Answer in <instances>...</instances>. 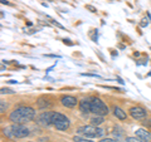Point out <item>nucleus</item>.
Wrapping results in <instances>:
<instances>
[{
    "label": "nucleus",
    "mask_w": 151,
    "mask_h": 142,
    "mask_svg": "<svg viewBox=\"0 0 151 142\" xmlns=\"http://www.w3.org/2000/svg\"><path fill=\"white\" fill-rule=\"evenodd\" d=\"M144 125H145L146 127H151V120H147L146 122H144Z\"/></svg>",
    "instance_id": "20"
},
{
    "label": "nucleus",
    "mask_w": 151,
    "mask_h": 142,
    "mask_svg": "<svg viewBox=\"0 0 151 142\" xmlns=\"http://www.w3.org/2000/svg\"><path fill=\"white\" fill-rule=\"evenodd\" d=\"M130 115L134 120H144L147 116V112L142 107H132L130 110Z\"/></svg>",
    "instance_id": "6"
},
{
    "label": "nucleus",
    "mask_w": 151,
    "mask_h": 142,
    "mask_svg": "<svg viewBox=\"0 0 151 142\" xmlns=\"http://www.w3.org/2000/svg\"><path fill=\"white\" fill-rule=\"evenodd\" d=\"M78 133L82 135L84 137H88V138H96V137H102L105 131L97 126H83L78 128Z\"/></svg>",
    "instance_id": "4"
},
{
    "label": "nucleus",
    "mask_w": 151,
    "mask_h": 142,
    "mask_svg": "<svg viewBox=\"0 0 151 142\" xmlns=\"http://www.w3.org/2000/svg\"><path fill=\"white\" fill-rule=\"evenodd\" d=\"M0 106H1V107H0V112L4 113V112H5V110H6V103L4 101H1V102H0Z\"/></svg>",
    "instance_id": "17"
},
{
    "label": "nucleus",
    "mask_w": 151,
    "mask_h": 142,
    "mask_svg": "<svg viewBox=\"0 0 151 142\" xmlns=\"http://www.w3.org/2000/svg\"><path fill=\"white\" fill-rule=\"evenodd\" d=\"M60 103L64 106V107H68V108H73L77 106L78 101L76 99V97L73 96H64L62 97V99H60Z\"/></svg>",
    "instance_id": "7"
},
{
    "label": "nucleus",
    "mask_w": 151,
    "mask_h": 142,
    "mask_svg": "<svg viewBox=\"0 0 151 142\" xmlns=\"http://www.w3.org/2000/svg\"><path fill=\"white\" fill-rule=\"evenodd\" d=\"M100 142H117V141L112 140V138H103V140H101Z\"/></svg>",
    "instance_id": "19"
},
{
    "label": "nucleus",
    "mask_w": 151,
    "mask_h": 142,
    "mask_svg": "<svg viewBox=\"0 0 151 142\" xmlns=\"http://www.w3.org/2000/svg\"><path fill=\"white\" fill-rule=\"evenodd\" d=\"M126 142H146V141H144V140H141V138H139V137H127L126 138Z\"/></svg>",
    "instance_id": "16"
},
{
    "label": "nucleus",
    "mask_w": 151,
    "mask_h": 142,
    "mask_svg": "<svg viewBox=\"0 0 151 142\" xmlns=\"http://www.w3.org/2000/svg\"><path fill=\"white\" fill-rule=\"evenodd\" d=\"M113 115H115L119 120H121V121H124V120H126L127 118V115H126V112L124 111V110H121L120 107H115L113 108Z\"/></svg>",
    "instance_id": "11"
},
{
    "label": "nucleus",
    "mask_w": 151,
    "mask_h": 142,
    "mask_svg": "<svg viewBox=\"0 0 151 142\" xmlns=\"http://www.w3.org/2000/svg\"><path fill=\"white\" fill-rule=\"evenodd\" d=\"M117 80H119V82H120V83H121V84H122V83H124V80H122V79H121V78H117Z\"/></svg>",
    "instance_id": "24"
},
{
    "label": "nucleus",
    "mask_w": 151,
    "mask_h": 142,
    "mask_svg": "<svg viewBox=\"0 0 151 142\" xmlns=\"http://www.w3.org/2000/svg\"><path fill=\"white\" fill-rule=\"evenodd\" d=\"M89 101H91V112L94 113L96 116H105L108 113V107L106 106L105 102L101 101L100 98L91 97Z\"/></svg>",
    "instance_id": "3"
},
{
    "label": "nucleus",
    "mask_w": 151,
    "mask_h": 142,
    "mask_svg": "<svg viewBox=\"0 0 151 142\" xmlns=\"http://www.w3.org/2000/svg\"><path fill=\"white\" fill-rule=\"evenodd\" d=\"M101 123H103V116H94L91 118V125L100 126Z\"/></svg>",
    "instance_id": "14"
},
{
    "label": "nucleus",
    "mask_w": 151,
    "mask_h": 142,
    "mask_svg": "<svg viewBox=\"0 0 151 142\" xmlns=\"http://www.w3.org/2000/svg\"><path fill=\"white\" fill-rule=\"evenodd\" d=\"M4 133L8 137H14V138H24V137L29 136V130L24 127L23 125L14 123L12 127H6L4 128Z\"/></svg>",
    "instance_id": "2"
},
{
    "label": "nucleus",
    "mask_w": 151,
    "mask_h": 142,
    "mask_svg": "<svg viewBox=\"0 0 151 142\" xmlns=\"http://www.w3.org/2000/svg\"><path fill=\"white\" fill-rule=\"evenodd\" d=\"M73 141L74 142H93V141L87 140L86 137H81V136H74L73 137Z\"/></svg>",
    "instance_id": "15"
},
{
    "label": "nucleus",
    "mask_w": 151,
    "mask_h": 142,
    "mask_svg": "<svg viewBox=\"0 0 151 142\" xmlns=\"http://www.w3.org/2000/svg\"><path fill=\"white\" fill-rule=\"evenodd\" d=\"M37 106L39 108H48L50 107V102L48 101V99H44V98H39L37 101Z\"/></svg>",
    "instance_id": "12"
},
{
    "label": "nucleus",
    "mask_w": 151,
    "mask_h": 142,
    "mask_svg": "<svg viewBox=\"0 0 151 142\" xmlns=\"http://www.w3.org/2000/svg\"><path fill=\"white\" fill-rule=\"evenodd\" d=\"M65 120H68V118L64 115H62V113L53 112V116H52V125L55 126L57 123H59V122H62V121H65Z\"/></svg>",
    "instance_id": "10"
},
{
    "label": "nucleus",
    "mask_w": 151,
    "mask_h": 142,
    "mask_svg": "<svg viewBox=\"0 0 151 142\" xmlns=\"http://www.w3.org/2000/svg\"><path fill=\"white\" fill-rule=\"evenodd\" d=\"M147 25V22H146V19H142V22H141V27H146Z\"/></svg>",
    "instance_id": "21"
},
{
    "label": "nucleus",
    "mask_w": 151,
    "mask_h": 142,
    "mask_svg": "<svg viewBox=\"0 0 151 142\" xmlns=\"http://www.w3.org/2000/svg\"><path fill=\"white\" fill-rule=\"evenodd\" d=\"M1 4H6V5H9V3L6 1V0H1Z\"/></svg>",
    "instance_id": "23"
},
{
    "label": "nucleus",
    "mask_w": 151,
    "mask_h": 142,
    "mask_svg": "<svg viewBox=\"0 0 151 142\" xmlns=\"http://www.w3.org/2000/svg\"><path fill=\"white\" fill-rule=\"evenodd\" d=\"M5 93H14V91L9 88H1V94H5Z\"/></svg>",
    "instance_id": "18"
},
{
    "label": "nucleus",
    "mask_w": 151,
    "mask_h": 142,
    "mask_svg": "<svg viewBox=\"0 0 151 142\" xmlns=\"http://www.w3.org/2000/svg\"><path fill=\"white\" fill-rule=\"evenodd\" d=\"M35 117V111L32 107H18L15 108L10 115H9V120L13 123L23 125L25 122H30L33 118Z\"/></svg>",
    "instance_id": "1"
},
{
    "label": "nucleus",
    "mask_w": 151,
    "mask_h": 142,
    "mask_svg": "<svg viewBox=\"0 0 151 142\" xmlns=\"http://www.w3.org/2000/svg\"><path fill=\"white\" fill-rule=\"evenodd\" d=\"M79 111L82 113H89L91 112V101L89 98H83L79 102Z\"/></svg>",
    "instance_id": "9"
},
{
    "label": "nucleus",
    "mask_w": 151,
    "mask_h": 142,
    "mask_svg": "<svg viewBox=\"0 0 151 142\" xmlns=\"http://www.w3.org/2000/svg\"><path fill=\"white\" fill-rule=\"evenodd\" d=\"M135 136L136 137H139V138L141 140H144V141H151V133L149 131H146L144 128H139V130H136L135 131Z\"/></svg>",
    "instance_id": "8"
},
{
    "label": "nucleus",
    "mask_w": 151,
    "mask_h": 142,
    "mask_svg": "<svg viewBox=\"0 0 151 142\" xmlns=\"http://www.w3.org/2000/svg\"><path fill=\"white\" fill-rule=\"evenodd\" d=\"M87 8H88V9H91V11H93V13L96 11V9H94V8H92V6H89V5H87Z\"/></svg>",
    "instance_id": "22"
},
{
    "label": "nucleus",
    "mask_w": 151,
    "mask_h": 142,
    "mask_svg": "<svg viewBox=\"0 0 151 142\" xmlns=\"http://www.w3.org/2000/svg\"><path fill=\"white\" fill-rule=\"evenodd\" d=\"M69 127V120H65V121H62L59 123L55 125V128L59 130V131H65Z\"/></svg>",
    "instance_id": "13"
},
{
    "label": "nucleus",
    "mask_w": 151,
    "mask_h": 142,
    "mask_svg": "<svg viewBox=\"0 0 151 142\" xmlns=\"http://www.w3.org/2000/svg\"><path fill=\"white\" fill-rule=\"evenodd\" d=\"M52 116H53V112L45 111V112L40 113V115L38 116L37 122L40 126H49V125H52Z\"/></svg>",
    "instance_id": "5"
}]
</instances>
